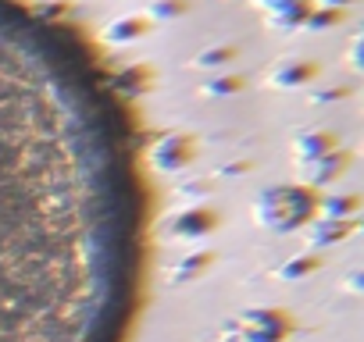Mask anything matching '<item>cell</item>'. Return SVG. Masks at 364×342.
I'll use <instances>...</instances> for the list:
<instances>
[{"mask_svg":"<svg viewBox=\"0 0 364 342\" xmlns=\"http://www.w3.org/2000/svg\"><path fill=\"white\" fill-rule=\"evenodd\" d=\"M143 260L122 93L72 29L0 0V342H125Z\"/></svg>","mask_w":364,"mask_h":342,"instance_id":"1","label":"cell"}]
</instances>
